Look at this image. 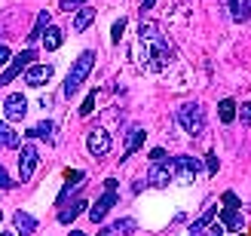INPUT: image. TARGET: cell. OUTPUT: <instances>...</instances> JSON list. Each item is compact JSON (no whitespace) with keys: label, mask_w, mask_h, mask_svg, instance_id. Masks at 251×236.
Instances as JSON below:
<instances>
[{"label":"cell","mask_w":251,"mask_h":236,"mask_svg":"<svg viewBox=\"0 0 251 236\" xmlns=\"http://www.w3.org/2000/svg\"><path fill=\"white\" fill-rule=\"evenodd\" d=\"M138 61H141V68L147 71H162L169 68L175 61V49L166 37L159 34V25L156 22H141L138 25Z\"/></svg>","instance_id":"6da1fadb"},{"label":"cell","mask_w":251,"mask_h":236,"mask_svg":"<svg viewBox=\"0 0 251 236\" xmlns=\"http://www.w3.org/2000/svg\"><path fill=\"white\" fill-rule=\"evenodd\" d=\"M95 49H83V52L77 55V61L71 65V71H68V77H65V86H61V92H65V98H74L80 92V86L86 83V77L92 74V68H95Z\"/></svg>","instance_id":"7a4b0ae2"},{"label":"cell","mask_w":251,"mask_h":236,"mask_svg":"<svg viewBox=\"0 0 251 236\" xmlns=\"http://www.w3.org/2000/svg\"><path fill=\"white\" fill-rule=\"evenodd\" d=\"M175 120H178V126L190 135V138H196V135L205 132V110H202V105H196V102L181 105L178 110H175Z\"/></svg>","instance_id":"3957f363"},{"label":"cell","mask_w":251,"mask_h":236,"mask_svg":"<svg viewBox=\"0 0 251 236\" xmlns=\"http://www.w3.org/2000/svg\"><path fill=\"white\" fill-rule=\"evenodd\" d=\"M166 169H169V175H172V181H178V184H190V181H196V175H199V159L196 157H172L169 163H166Z\"/></svg>","instance_id":"277c9868"},{"label":"cell","mask_w":251,"mask_h":236,"mask_svg":"<svg viewBox=\"0 0 251 236\" xmlns=\"http://www.w3.org/2000/svg\"><path fill=\"white\" fill-rule=\"evenodd\" d=\"M34 58H37V49H25V52L12 55V58H9V65H6V71L0 74V86H9L16 77H22V74L34 65Z\"/></svg>","instance_id":"5b68a950"},{"label":"cell","mask_w":251,"mask_h":236,"mask_svg":"<svg viewBox=\"0 0 251 236\" xmlns=\"http://www.w3.org/2000/svg\"><path fill=\"white\" fill-rule=\"evenodd\" d=\"M37 163H40V154H37L34 144H22V154H19V181H31Z\"/></svg>","instance_id":"8992f818"},{"label":"cell","mask_w":251,"mask_h":236,"mask_svg":"<svg viewBox=\"0 0 251 236\" xmlns=\"http://www.w3.org/2000/svg\"><path fill=\"white\" fill-rule=\"evenodd\" d=\"M25 114H28V98H25L22 92L6 95V102H3V117H6L9 123H19V120H25Z\"/></svg>","instance_id":"52a82bcc"},{"label":"cell","mask_w":251,"mask_h":236,"mask_svg":"<svg viewBox=\"0 0 251 236\" xmlns=\"http://www.w3.org/2000/svg\"><path fill=\"white\" fill-rule=\"evenodd\" d=\"M86 151H89L95 159H98V157H107V154H110V132L92 129L89 135H86Z\"/></svg>","instance_id":"ba28073f"},{"label":"cell","mask_w":251,"mask_h":236,"mask_svg":"<svg viewBox=\"0 0 251 236\" xmlns=\"http://www.w3.org/2000/svg\"><path fill=\"white\" fill-rule=\"evenodd\" d=\"M22 80L28 83L31 89H40V86H46L49 80H52V65H31L22 74Z\"/></svg>","instance_id":"9c48e42d"},{"label":"cell","mask_w":251,"mask_h":236,"mask_svg":"<svg viewBox=\"0 0 251 236\" xmlns=\"http://www.w3.org/2000/svg\"><path fill=\"white\" fill-rule=\"evenodd\" d=\"M114 206H117V190H104V196H101V200H98L95 206H89L86 212H89V218H92L95 224H98V221H104V215H107Z\"/></svg>","instance_id":"30bf717a"},{"label":"cell","mask_w":251,"mask_h":236,"mask_svg":"<svg viewBox=\"0 0 251 236\" xmlns=\"http://www.w3.org/2000/svg\"><path fill=\"white\" fill-rule=\"evenodd\" d=\"M83 181H86V172L83 169H74V172H68L65 175V187H61V193H58V206L68 200V196L74 193V190H80L83 187Z\"/></svg>","instance_id":"8fae6325"},{"label":"cell","mask_w":251,"mask_h":236,"mask_svg":"<svg viewBox=\"0 0 251 236\" xmlns=\"http://www.w3.org/2000/svg\"><path fill=\"white\" fill-rule=\"evenodd\" d=\"M12 224H16V233H19V236H31V233L37 230V218L19 209V212L12 215Z\"/></svg>","instance_id":"7c38bea8"},{"label":"cell","mask_w":251,"mask_h":236,"mask_svg":"<svg viewBox=\"0 0 251 236\" xmlns=\"http://www.w3.org/2000/svg\"><path fill=\"white\" fill-rule=\"evenodd\" d=\"M40 40H43V49H46V52H55V49H58L61 43H65V31L55 28V25H49L46 34L40 37Z\"/></svg>","instance_id":"4fadbf2b"},{"label":"cell","mask_w":251,"mask_h":236,"mask_svg":"<svg viewBox=\"0 0 251 236\" xmlns=\"http://www.w3.org/2000/svg\"><path fill=\"white\" fill-rule=\"evenodd\" d=\"M147 181H150V187H169L172 175H169L166 163H162V166H150V172H147Z\"/></svg>","instance_id":"5bb4252c"},{"label":"cell","mask_w":251,"mask_h":236,"mask_svg":"<svg viewBox=\"0 0 251 236\" xmlns=\"http://www.w3.org/2000/svg\"><path fill=\"white\" fill-rule=\"evenodd\" d=\"M218 218H221V224L227 227V230H233V233H236V230H242V224H245L239 209H224V212H221Z\"/></svg>","instance_id":"9a60e30c"},{"label":"cell","mask_w":251,"mask_h":236,"mask_svg":"<svg viewBox=\"0 0 251 236\" xmlns=\"http://www.w3.org/2000/svg\"><path fill=\"white\" fill-rule=\"evenodd\" d=\"M86 206H89L86 200H74L71 206H65V209L58 212V221H61V224H71V221L77 218V215H83V212H86Z\"/></svg>","instance_id":"2e32d148"},{"label":"cell","mask_w":251,"mask_h":236,"mask_svg":"<svg viewBox=\"0 0 251 236\" xmlns=\"http://www.w3.org/2000/svg\"><path fill=\"white\" fill-rule=\"evenodd\" d=\"M144 135H147V132H144L141 126H132V129H129V138H126V157H132L138 147L144 144ZM126 157H123V159H126Z\"/></svg>","instance_id":"e0dca14e"},{"label":"cell","mask_w":251,"mask_h":236,"mask_svg":"<svg viewBox=\"0 0 251 236\" xmlns=\"http://www.w3.org/2000/svg\"><path fill=\"white\" fill-rule=\"evenodd\" d=\"M49 9H43L40 16H37V22H34V28H31V34H28V43H34V40H40V37L46 34V28H49Z\"/></svg>","instance_id":"ac0fdd59"},{"label":"cell","mask_w":251,"mask_h":236,"mask_svg":"<svg viewBox=\"0 0 251 236\" xmlns=\"http://www.w3.org/2000/svg\"><path fill=\"white\" fill-rule=\"evenodd\" d=\"M230 16H233V22H248L251 0H230Z\"/></svg>","instance_id":"d6986e66"},{"label":"cell","mask_w":251,"mask_h":236,"mask_svg":"<svg viewBox=\"0 0 251 236\" xmlns=\"http://www.w3.org/2000/svg\"><path fill=\"white\" fill-rule=\"evenodd\" d=\"M92 22H95V9H89V6H83V9L77 12V16H74V31H77V34H83V31L89 28Z\"/></svg>","instance_id":"ffe728a7"},{"label":"cell","mask_w":251,"mask_h":236,"mask_svg":"<svg viewBox=\"0 0 251 236\" xmlns=\"http://www.w3.org/2000/svg\"><path fill=\"white\" fill-rule=\"evenodd\" d=\"M0 144L3 147H19V132L12 129L6 120H0Z\"/></svg>","instance_id":"44dd1931"},{"label":"cell","mask_w":251,"mask_h":236,"mask_svg":"<svg viewBox=\"0 0 251 236\" xmlns=\"http://www.w3.org/2000/svg\"><path fill=\"white\" fill-rule=\"evenodd\" d=\"M52 132H55V126H52L49 120H43V123H37L34 129H28V135H31V138H46V141H52V138H55Z\"/></svg>","instance_id":"7402d4cb"},{"label":"cell","mask_w":251,"mask_h":236,"mask_svg":"<svg viewBox=\"0 0 251 236\" xmlns=\"http://www.w3.org/2000/svg\"><path fill=\"white\" fill-rule=\"evenodd\" d=\"M215 215H218V206H208L205 212H202V215H199V218L193 221V224H190V230H193V233H196V230H205V227L211 224V221H215Z\"/></svg>","instance_id":"603a6c76"},{"label":"cell","mask_w":251,"mask_h":236,"mask_svg":"<svg viewBox=\"0 0 251 236\" xmlns=\"http://www.w3.org/2000/svg\"><path fill=\"white\" fill-rule=\"evenodd\" d=\"M218 117H221V123H233L236 120V102L233 98H224L218 105Z\"/></svg>","instance_id":"cb8c5ba5"},{"label":"cell","mask_w":251,"mask_h":236,"mask_svg":"<svg viewBox=\"0 0 251 236\" xmlns=\"http://www.w3.org/2000/svg\"><path fill=\"white\" fill-rule=\"evenodd\" d=\"M135 227H138V221L135 218H123V221H117V224H110V236H129V233H135Z\"/></svg>","instance_id":"d4e9b609"},{"label":"cell","mask_w":251,"mask_h":236,"mask_svg":"<svg viewBox=\"0 0 251 236\" xmlns=\"http://www.w3.org/2000/svg\"><path fill=\"white\" fill-rule=\"evenodd\" d=\"M162 163H169L166 151H162V147H153V151H150V166H162Z\"/></svg>","instance_id":"484cf974"},{"label":"cell","mask_w":251,"mask_h":236,"mask_svg":"<svg viewBox=\"0 0 251 236\" xmlns=\"http://www.w3.org/2000/svg\"><path fill=\"white\" fill-rule=\"evenodd\" d=\"M89 0H61L58 3V9H65V12H74V9H83Z\"/></svg>","instance_id":"4316f807"},{"label":"cell","mask_w":251,"mask_h":236,"mask_svg":"<svg viewBox=\"0 0 251 236\" xmlns=\"http://www.w3.org/2000/svg\"><path fill=\"white\" fill-rule=\"evenodd\" d=\"M236 107H239V110H236V117H239L245 126H251V105H248V102H242V105H236Z\"/></svg>","instance_id":"83f0119b"},{"label":"cell","mask_w":251,"mask_h":236,"mask_svg":"<svg viewBox=\"0 0 251 236\" xmlns=\"http://www.w3.org/2000/svg\"><path fill=\"white\" fill-rule=\"evenodd\" d=\"M205 169H208V175H218V169H221L218 154H205Z\"/></svg>","instance_id":"f1b7e54d"},{"label":"cell","mask_w":251,"mask_h":236,"mask_svg":"<svg viewBox=\"0 0 251 236\" xmlns=\"http://www.w3.org/2000/svg\"><path fill=\"white\" fill-rule=\"evenodd\" d=\"M221 203L227 206V209H239V206H242V203H239V196H236L233 190H227V193H224V196H221Z\"/></svg>","instance_id":"f546056e"},{"label":"cell","mask_w":251,"mask_h":236,"mask_svg":"<svg viewBox=\"0 0 251 236\" xmlns=\"http://www.w3.org/2000/svg\"><path fill=\"white\" fill-rule=\"evenodd\" d=\"M92 107H95V92L86 95V102H83V107H80V117H89V114H92Z\"/></svg>","instance_id":"4dcf8cb0"},{"label":"cell","mask_w":251,"mask_h":236,"mask_svg":"<svg viewBox=\"0 0 251 236\" xmlns=\"http://www.w3.org/2000/svg\"><path fill=\"white\" fill-rule=\"evenodd\" d=\"M123 31H126V19H117V22H114V31H110V34H114V43H120Z\"/></svg>","instance_id":"1f68e13d"},{"label":"cell","mask_w":251,"mask_h":236,"mask_svg":"<svg viewBox=\"0 0 251 236\" xmlns=\"http://www.w3.org/2000/svg\"><path fill=\"white\" fill-rule=\"evenodd\" d=\"M12 184H16V181H9V175H6V169L0 166V190H9Z\"/></svg>","instance_id":"d6a6232c"},{"label":"cell","mask_w":251,"mask_h":236,"mask_svg":"<svg viewBox=\"0 0 251 236\" xmlns=\"http://www.w3.org/2000/svg\"><path fill=\"white\" fill-rule=\"evenodd\" d=\"M9 58H12L9 46H3V43H0V68H3V65H9Z\"/></svg>","instance_id":"836d02e7"},{"label":"cell","mask_w":251,"mask_h":236,"mask_svg":"<svg viewBox=\"0 0 251 236\" xmlns=\"http://www.w3.org/2000/svg\"><path fill=\"white\" fill-rule=\"evenodd\" d=\"M153 3H156V0H141V9H150Z\"/></svg>","instance_id":"e575fe53"},{"label":"cell","mask_w":251,"mask_h":236,"mask_svg":"<svg viewBox=\"0 0 251 236\" xmlns=\"http://www.w3.org/2000/svg\"><path fill=\"white\" fill-rule=\"evenodd\" d=\"M211 236H224V233H221V227H211Z\"/></svg>","instance_id":"d590c367"},{"label":"cell","mask_w":251,"mask_h":236,"mask_svg":"<svg viewBox=\"0 0 251 236\" xmlns=\"http://www.w3.org/2000/svg\"><path fill=\"white\" fill-rule=\"evenodd\" d=\"M98 236H110V227H104V230H101V233H98Z\"/></svg>","instance_id":"8d00e7d4"},{"label":"cell","mask_w":251,"mask_h":236,"mask_svg":"<svg viewBox=\"0 0 251 236\" xmlns=\"http://www.w3.org/2000/svg\"><path fill=\"white\" fill-rule=\"evenodd\" d=\"M71 236H83V233H80V230H71Z\"/></svg>","instance_id":"74e56055"},{"label":"cell","mask_w":251,"mask_h":236,"mask_svg":"<svg viewBox=\"0 0 251 236\" xmlns=\"http://www.w3.org/2000/svg\"><path fill=\"white\" fill-rule=\"evenodd\" d=\"M0 236H12V233H0Z\"/></svg>","instance_id":"f35d334b"},{"label":"cell","mask_w":251,"mask_h":236,"mask_svg":"<svg viewBox=\"0 0 251 236\" xmlns=\"http://www.w3.org/2000/svg\"><path fill=\"white\" fill-rule=\"evenodd\" d=\"M0 221H3V215H0Z\"/></svg>","instance_id":"ab89813d"},{"label":"cell","mask_w":251,"mask_h":236,"mask_svg":"<svg viewBox=\"0 0 251 236\" xmlns=\"http://www.w3.org/2000/svg\"><path fill=\"white\" fill-rule=\"evenodd\" d=\"M190 236H196V233H190Z\"/></svg>","instance_id":"60d3db41"}]
</instances>
